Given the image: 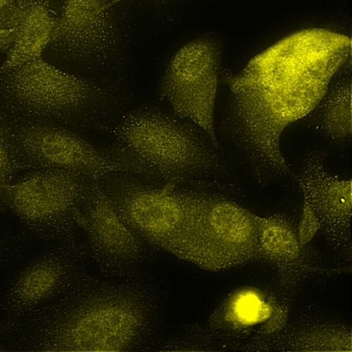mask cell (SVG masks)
Returning a JSON list of instances; mask_svg holds the SVG:
<instances>
[{"label": "cell", "mask_w": 352, "mask_h": 352, "mask_svg": "<svg viewBox=\"0 0 352 352\" xmlns=\"http://www.w3.org/2000/svg\"><path fill=\"white\" fill-rule=\"evenodd\" d=\"M275 311L272 302L260 292L243 289L226 304L225 320L238 328L250 327L270 320Z\"/></svg>", "instance_id": "cell-14"}, {"label": "cell", "mask_w": 352, "mask_h": 352, "mask_svg": "<svg viewBox=\"0 0 352 352\" xmlns=\"http://www.w3.org/2000/svg\"><path fill=\"white\" fill-rule=\"evenodd\" d=\"M296 180L303 199L309 204L319 220L331 223L350 221L351 179L340 178L328 172L322 152L314 151L308 155Z\"/></svg>", "instance_id": "cell-10"}, {"label": "cell", "mask_w": 352, "mask_h": 352, "mask_svg": "<svg viewBox=\"0 0 352 352\" xmlns=\"http://www.w3.org/2000/svg\"><path fill=\"white\" fill-rule=\"evenodd\" d=\"M320 228V221L309 204L303 199L302 212L296 232L302 248L309 244Z\"/></svg>", "instance_id": "cell-17"}, {"label": "cell", "mask_w": 352, "mask_h": 352, "mask_svg": "<svg viewBox=\"0 0 352 352\" xmlns=\"http://www.w3.org/2000/svg\"><path fill=\"white\" fill-rule=\"evenodd\" d=\"M128 100L122 85L70 73L43 57L0 74L3 118L109 132Z\"/></svg>", "instance_id": "cell-2"}, {"label": "cell", "mask_w": 352, "mask_h": 352, "mask_svg": "<svg viewBox=\"0 0 352 352\" xmlns=\"http://www.w3.org/2000/svg\"><path fill=\"white\" fill-rule=\"evenodd\" d=\"M43 1L47 0H13L10 6L0 9V53L9 51L30 8Z\"/></svg>", "instance_id": "cell-16"}, {"label": "cell", "mask_w": 352, "mask_h": 352, "mask_svg": "<svg viewBox=\"0 0 352 352\" xmlns=\"http://www.w3.org/2000/svg\"><path fill=\"white\" fill-rule=\"evenodd\" d=\"M76 220L86 231L90 249L110 269L128 270L142 256L141 236L118 212L94 180Z\"/></svg>", "instance_id": "cell-9"}, {"label": "cell", "mask_w": 352, "mask_h": 352, "mask_svg": "<svg viewBox=\"0 0 352 352\" xmlns=\"http://www.w3.org/2000/svg\"><path fill=\"white\" fill-rule=\"evenodd\" d=\"M56 2L39 1L30 8L0 65V74L42 57L52 43L56 28L58 12L54 9Z\"/></svg>", "instance_id": "cell-11"}, {"label": "cell", "mask_w": 352, "mask_h": 352, "mask_svg": "<svg viewBox=\"0 0 352 352\" xmlns=\"http://www.w3.org/2000/svg\"><path fill=\"white\" fill-rule=\"evenodd\" d=\"M220 48L212 40L197 38L181 46L163 74L160 96L175 112L199 129L218 147L214 128Z\"/></svg>", "instance_id": "cell-5"}, {"label": "cell", "mask_w": 352, "mask_h": 352, "mask_svg": "<svg viewBox=\"0 0 352 352\" xmlns=\"http://www.w3.org/2000/svg\"><path fill=\"white\" fill-rule=\"evenodd\" d=\"M12 2H13V0H0V9L8 7Z\"/></svg>", "instance_id": "cell-19"}, {"label": "cell", "mask_w": 352, "mask_h": 352, "mask_svg": "<svg viewBox=\"0 0 352 352\" xmlns=\"http://www.w3.org/2000/svg\"><path fill=\"white\" fill-rule=\"evenodd\" d=\"M351 55L346 35L305 29L258 54L227 79L226 131L256 174L291 173L281 148L285 130L318 108Z\"/></svg>", "instance_id": "cell-1"}, {"label": "cell", "mask_w": 352, "mask_h": 352, "mask_svg": "<svg viewBox=\"0 0 352 352\" xmlns=\"http://www.w3.org/2000/svg\"><path fill=\"white\" fill-rule=\"evenodd\" d=\"M107 148L131 175L176 185L208 179L220 167L216 148L194 124L152 107L124 111Z\"/></svg>", "instance_id": "cell-3"}, {"label": "cell", "mask_w": 352, "mask_h": 352, "mask_svg": "<svg viewBox=\"0 0 352 352\" xmlns=\"http://www.w3.org/2000/svg\"><path fill=\"white\" fill-rule=\"evenodd\" d=\"M16 174L7 146L0 135V203H4L6 189Z\"/></svg>", "instance_id": "cell-18"}, {"label": "cell", "mask_w": 352, "mask_h": 352, "mask_svg": "<svg viewBox=\"0 0 352 352\" xmlns=\"http://www.w3.org/2000/svg\"><path fill=\"white\" fill-rule=\"evenodd\" d=\"M0 135L17 173L61 168L93 180L129 175L107 147H98L63 126L0 118Z\"/></svg>", "instance_id": "cell-4"}, {"label": "cell", "mask_w": 352, "mask_h": 352, "mask_svg": "<svg viewBox=\"0 0 352 352\" xmlns=\"http://www.w3.org/2000/svg\"><path fill=\"white\" fill-rule=\"evenodd\" d=\"M320 107V130L335 141L349 140L352 133L351 82L342 81L328 91Z\"/></svg>", "instance_id": "cell-13"}, {"label": "cell", "mask_w": 352, "mask_h": 352, "mask_svg": "<svg viewBox=\"0 0 352 352\" xmlns=\"http://www.w3.org/2000/svg\"><path fill=\"white\" fill-rule=\"evenodd\" d=\"M258 254L275 263H292L302 248L292 226L278 216L258 218Z\"/></svg>", "instance_id": "cell-12"}, {"label": "cell", "mask_w": 352, "mask_h": 352, "mask_svg": "<svg viewBox=\"0 0 352 352\" xmlns=\"http://www.w3.org/2000/svg\"><path fill=\"white\" fill-rule=\"evenodd\" d=\"M27 173L9 185L4 203L30 220L67 213L77 216L94 181L76 172L61 168Z\"/></svg>", "instance_id": "cell-8"}, {"label": "cell", "mask_w": 352, "mask_h": 352, "mask_svg": "<svg viewBox=\"0 0 352 352\" xmlns=\"http://www.w3.org/2000/svg\"><path fill=\"white\" fill-rule=\"evenodd\" d=\"M59 278L58 270L48 265H39L26 272L19 280L16 291L26 301L38 300L47 294Z\"/></svg>", "instance_id": "cell-15"}, {"label": "cell", "mask_w": 352, "mask_h": 352, "mask_svg": "<svg viewBox=\"0 0 352 352\" xmlns=\"http://www.w3.org/2000/svg\"><path fill=\"white\" fill-rule=\"evenodd\" d=\"M88 292L69 330V345L81 351H121L135 346L149 322L148 300L122 285Z\"/></svg>", "instance_id": "cell-6"}, {"label": "cell", "mask_w": 352, "mask_h": 352, "mask_svg": "<svg viewBox=\"0 0 352 352\" xmlns=\"http://www.w3.org/2000/svg\"><path fill=\"white\" fill-rule=\"evenodd\" d=\"M111 0H63L49 47L67 59L104 64L113 53Z\"/></svg>", "instance_id": "cell-7"}]
</instances>
